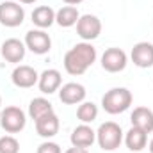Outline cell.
Returning <instances> with one entry per match:
<instances>
[{
    "label": "cell",
    "instance_id": "cell-21",
    "mask_svg": "<svg viewBox=\"0 0 153 153\" xmlns=\"http://www.w3.org/2000/svg\"><path fill=\"white\" fill-rule=\"evenodd\" d=\"M76 117H78L80 123H85V125L93 123L98 117V107H96V103H93V102H82L78 105V109H76Z\"/></svg>",
    "mask_w": 153,
    "mask_h": 153
},
{
    "label": "cell",
    "instance_id": "cell-28",
    "mask_svg": "<svg viewBox=\"0 0 153 153\" xmlns=\"http://www.w3.org/2000/svg\"><path fill=\"white\" fill-rule=\"evenodd\" d=\"M0 111H2V96H0Z\"/></svg>",
    "mask_w": 153,
    "mask_h": 153
},
{
    "label": "cell",
    "instance_id": "cell-23",
    "mask_svg": "<svg viewBox=\"0 0 153 153\" xmlns=\"http://www.w3.org/2000/svg\"><path fill=\"white\" fill-rule=\"evenodd\" d=\"M36 153H62V150H61V146H59L57 143L46 139L45 143H41V144L38 146Z\"/></svg>",
    "mask_w": 153,
    "mask_h": 153
},
{
    "label": "cell",
    "instance_id": "cell-5",
    "mask_svg": "<svg viewBox=\"0 0 153 153\" xmlns=\"http://www.w3.org/2000/svg\"><path fill=\"white\" fill-rule=\"evenodd\" d=\"M25 20V9L18 2H2L0 4V23L4 27L14 29L20 27Z\"/></svg>",
    "mask_w": 153,
    "mask_h": 153
},
{
    "label": "cell",
    "instance_id": "cell-25",
    "mask_svg": "<svg viewBox=\"0 0 153 153\" xmlns=\"http://www.w3.org/2000/svg\"><path fill=\"white\" fill-rule=\"evenodd\" d=\"M66 5H78V4H82L84 0H62Z\"/></svg>",
    "mask_w": 153,
    "mask_h": 153
},
{
    "label": "cell",
    "instance_id": "cell-4",
    "mask_svg": "<svg viewBox=\"0 0 153 153\" xmlns=\"http://www.w3.org/2000/svg\"><path fill=\"white\" fill-rule=\"evenodd\" d=\"M0 125L7 134H20L27 125V116L20 107L9 105L0 111Z\"/></svg>",
    "mask_w": 153,
    "mask_h": 153
},
{
    "label": "cell",
    "instance_id": "cell-3",
    "mask_svg": "<svg viewBox=\"0 0 153 153\" xmlns=\"http://www.w3.org/2000/svg\"><path fill=\"white\" fill-rule=\"evenodd\" d=\"M96 143L103 152H114L123 143V130L114 121H105L96 130Z\"/></svg>",
    "mask_w": 153,
    "mask_h": 153
},
{
    "label": "cell",
    "instance_id": "cell-11",
    "mask_svg": "<svg viewBox=\"0 0 153 153\" xmlns=\"http://www.w3.org/2000/svg\"><path fill=\"white\" fill-rule=\"evenodd\" d=\"M25 52H27L25 43L20 41V39H16V38L5 39V41L2 43V48H0L2 57H4L7 62H13V64L22 62L23 57H25Z\"/></svg>",
    "mask_w": 153,
    "mask_h": 153
},
{
    "label": "cell",
    "instance_id": "cell-20",
    "mask_svg": "<svg viewBox=\"0 0 153 153\" xmlns=\"http://www.w3.org/2000/svg\"><path fill=\"white\" fill-rule=\"evenodd\" d=\"M48 112H53V107H52V103L46 100V98H34L32 102H30V105H29V117L30 119H39L41 116L48 114Z\"/></svg>",
    "mask_w": 153,
    "mask_h": 153
},
{
    "label": "cell",
    "instance_id": "cell-1",
    "mask_svg": "<svg viewBox=\"0 0 153 153\" xmlns=\"http://www.w3.org/2000/svg\"><path fill=\"white\" fill-rule=\"evenodd\" d=\"M96 48L89 41L76 43L73 48H70L64 55V70L73 76L84 75L89 66L96 62Z\"/></svg>",
    "mask_w": 153,
    "mask_h": 153
},
{
    "label": "cell",
    "instance_id": "cell-18",
    "mask_svg": "<svg viewBox=\"0 0 153 153\" xmlns=\"http://www.w3.org/2000/svg\"><path fill=\"white\" fill-rule=\"evenodd\" d=\"M125 144L130 152H143L148 144V134L143 132L141 128L132 126L126 134H125Z\"/></svg>",
    "mask_w": 153,
    "mask_h": 153
},
{
    "label": "cell",
    "instance_id": "cell-2",
    "mask_svg": "<svg viewBox=\"0 0 153 153\" xmlns=\"http://www.w3.org/2000/svg\"><path fill=\"white\" fill-rule=\"evenodd\" d=\"M132 100H134V96L126 87H112L102 96V107L111 116L123 114L125 111L130 109Z\"/></svg>",
    "mask_w": 153,
    "mask_h": 153
},
{
    "label": "cell",
    "instance_id": "cell-6",
    "mask_svg": "<svg viewBox=\"0 0 153 153\" xmlns=\"http://www.w3.org/2000/svg\"><path fill=\"white\" fill-rule=\"evenodd\" d=\"M76 34L82 41H93L102 34V22L94 14H82L76 22Z\"/></svg>",
    "mask_w": 153,
    "mask_h": 153
},
{
    "label": "cell",
    "instance_id": "cell-14",
    "mask_svg": "<svg viewBox=\"0 0 153 153\" xmlns=\"http://www.w3.org/2000/svg\"><path fill=\"white\" fill-rule=\"evenodd\" d=\"M36 125V132L38 135H41L43 139H52L59 134V126H61V121L55 112H48V114L41 116L39 119L34 121Z\"/></svg>",
    "mask_w": 153,
    "mask_h": 153
},
{
    "label": "cell",
    "instance_id": "cell-12",
    "mask_svg": "<svg viewBox=\"0 0 153 153\" xmlns=\"http://www.w3.org/2000/svg\"><path fill=\"white\" fill-rule=\"evenodd\" d=\"M130 59L137 68H152L153 66V43L148 41H141L137 45H134L132 52H130Z\"/></svg>",
    "mask_w": 153,
    "mask_h": 153
},
{
    "label": "cell",
    "instance_id": "cell-16",
    "mask_svg": "<svg viewBox=\"0 0 153 153\" xmlns=\"http://www.w3.org/2000/svg\"><path fill=\"white\" fill-rule=\"evenodd\" d=\"M130 121H132V126L141 128L146 134L153 132V111L148 107H135L130 116Z\"/></svg>",
    "mask_w": 153,
    "mask_h": 153
},
{
    "label": "cell",
    "instance_id": "cell-27",
    "mask_svg": "<svg viewBox=\"0 0 153 153\" xmlns=\"http://www.w3.org/2000/svg\"><path fill=\"white\" fill-rule=\"evenodd\" d=\"M148 150H150V153H153V139L150 141V144H148Z\"/></svg>",
    "mask_w": 153,
    "mask_h": 153
},
{
    "label": "cell",
    "instance_id": "cell-22",
    "mask_svg": "<svg viewBox=\"0 0 153 153\" xmlns=\"http://www.w3.org/2000/svg\"><path fill=\"white\" fill-rule=\"evenodd\" d=\"M0 153H20V143L13 135L0 137Z\"/></svg>",
    "mask_w": 153,
    "mask_h": 153
},
{
    "label": "cell",
    "instance_id": "cell-26",
    "mask_svg": "<svg viewBox=\"0 0 153 153\" xmlns=\"http://www.w3.org/2000/svg\"><path fill=\"white\" fill-rule=\"evenodd\" d=\"M20 4H34V2H38V0H18Z\"/></svg>",
    "mask_w": 153,
    "mask_h": 153
},
{
    "label": "cell",
    "instance_id": "cell-19",
    "mask_svg": "<svg viewBox=\"0 0 153 153\" xmlns=\"http://www.w3.org/2000/svg\"><path fill=\"white\" fill-rule=\"evenodd\" d=\"M78 18H80V13L75 5H62L55 13V23L62 29H70V27L76 25Z\"/></svg>",
    "mask_w": 153,
    "mask_h": 153
},
{
    "label": "cell",
    "instance_id": "cell-15",
    "mask_svg": "<svg viewBox=\"0 0 153 153\" xmlns=\"http://www.w3.org/2000/svg\"><path fill=\"white\" fill-rule=\"evenodd\" d=\"M70 141H71V146H76V148H91L93 144H94V141H96V132L89 126V125H85V123H82V125H78L76 128H73V132H71V135H70Z\"/></svg>",
    "mask_w": 153,
    "mask_h": 153
},
{
    "label": "cell",
    "instance_id": "cell-8",
    "mask_svg": "<svg viewBox=\"0 0 153 153\" xmlns=\"http://www.w3.org/2000/svg\"><path fill=\"white\" fill-rule=\"evenodd\" d=\"M128 62V55L125 53V50L121 48H107L102 55V68L109 73H119L126 68Z\"/></svg>",
    "mask_w": 153,
    "mask_h": 153
},
{
    "label": "cell",
    "instance_id": "cell-13",
    "mask_svg": "<svg viewBox=\"0 0 153 153\" xmlns=\"http://www.w3.org/2000/svg\"><path fill=\"white\" fill-rule=\"evenodd\" d=\"M61 85H62V75L59 70L48 68L43 73H39L38 87L43 94H53L61 89Z\"/></svg>",
    "mask_w": 153,
    "mask_h": 153
},
{
    "label": "cell",
    "instance_id": "cell-7",
    "mask_svg": "<svg viewBox=\"0 0 153 153\" xmlns=\"http://www.w3.org/2000/svg\"><path fill=\"white\" fill-rule=\"evenodd\" d=\"M25 46L36 55H45L52 48V39L43 29H32L25 34Z\"/></svg>",
    "mask_w": 153,
    "mask_h": 153
},
{
    "label": "cell",
    "instance_id": "cell-9",
    "mask_svg": "<svg viewBox=\"0 0 153 153\" xmlns=\"http://www.w3.org/2000/svg\"><path fill=\"white\" fill-rule=\"evenodd\" d=\"M11 80L16 87L20 89H30L38 84L39 80V73L32 68V66H27V64H20L13 70L11 73Z\"/></svg>",
    "mask_w": 153,
    "mask_h": 153
},
{
    "label": "cell",
    "instance_id": "cell-24",
    "mask_svg": "<svg viewBox=\"0 0 153 153\" xmlns=\"http://www.w3.org/2000/svg\"><path fill=\"white\" fill-rule=\"evenodd\" d=\"M64 153H89V150H85V148H76V146H71V148H68Z\"/></svg>",
    "mask_w": 153,
    "mask_h": 153
},
{
    "label": "cell",
    "instance_id": "cell-17",
    "mask_svg": "<svg viewBox=\"0 0 153 153\" xmlns=\"http://www.w3.org/2000/svg\"><path fill=\"white\" fill-rule=\"evenodd\" d=\"M30 18H32V23L38 29L45 30V29H48V27H52L55 23V11L50 5H39L32 11Z\"/></svg>",
    "mask_w": 153,
    "mask_h": 153
},
{
    "label": "cell",
    "instance_id": "cell-10",
    "mask_svg": "<svg viewBox=\"0 0 153 153\" xmlns=\"http://www.w3.org/2000/svg\"><path fill=\"white\" fill-rule=\"evenodd\" d=\"M85 87L78 82H68L59 89V100L64 105H80L82 102H85Z\"/></svg>",
    "mask_w": 153,
    "mask_h": 153
}]
</instances>
